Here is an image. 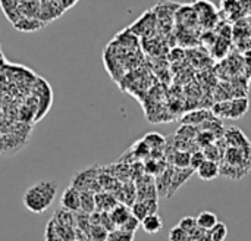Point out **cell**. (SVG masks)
<instances>
[{"instance_id":"cell-1","label":"cell","mask_w":251,"mask_h":241,"mask_svg":"<svg viewBox=\"0 0 251 241\" xmlns=\"http://www.w3.org/2000/svg\"><path fill=\"white\" fill-rule=\"evenodd\" d=\"M57 194V183L53 180H43L31 186L24 197V206L32 214H44L54 202Z\"/></svg>"},{"instance_id":"cell-2","label":"cell","mask_w":251,"mask_h":241,"mask_svg":"<svg viewBox=\"0 0 251 241\" xmlns=\"http://www.w3.org/2000/svg\"><path fill=\"white\" fill-rule=\"evenodd\" d=\"M128 29L132 34H135L137 37L138 35L146 37V38L153 37V34L157 29V16H156L154 10L150 9V10L144 12L131 27H128Z\"/></svg>"},{"instance_id":"cell-3","label":"cell","mask_w":251,"mask_h":241,"mask_svg":"<svg viewBox=\"0 0 251 241\" xmlns=\"http://www.w3.org/2000/svg\"><path fill=\"white\" fill-rule=\"evenodd\" d=\"M191 4H193V7L196 10L199 24L201 27L213 28L218 24V10H216V7L213 6L212 1H209V0H196Z\"/></svg>"},{"instance_id":"cell-4","label":"cell","mask_w":251,"mask_h":241,"mask_svg":"<svg viewBox=\"0 0 251 241\" xmlns=\"http://www.w3.org/2000/svg\"><path fill=\"white\" fill-rule=\"evenodd\" d=\"M96 174L97 171H94V168H85L74 177L71 186L78 191H93V183L97 181Z\"/></svg>"},{"instance_id":"cell-5","label":"cell","mask_w":251,"mask_h":241,"mask_svg":"<svg viewBox=\"0 0 251 241\" xmlns=\"http://www.w3.org/2000/svg\"><path fill=\"white\" fill-rule=\"evenodd\" d=\"M60 205L63 209L69 211V212H79L81 211V191H78L76 188H74L72 186L68 187L60 197Z\"/></svg>"},{"instance_id":"cell-6","label":"cell","mask_w":251,"mask_h":241,"mask_svg":"<svg viewBox=\"0 0 251 241\" xmlns=\"http://www.w3.org/2000/svg\"><path fill=\"white\" fill-rule=\"evenodd\" d=\"M226 105V112H225V116L231 118V119H238L241 118L243 115L247 113L249 110V100L246 97L243 99H235L232 102H225Z\"/></svg>"},{"instance_id":"cell-7","label":"cell","mask_w":251,"mask_h":241,"mask_svg":"<svg viewBox=\"0 0 251 241\" xmlns=\"http://www.w3.org/2000/svg\"><path fill=\"white\" fill-rule=\"evenodd\" d=\"M196 172L200 177V180H203V181H212V180H215V178H218L221 175V166H219L218 162H213V161H207L206 159Z\"/></svg>"},{"instance_id":"cell-8","label":"cell","mask_w":251,"mask_h":241,"mask_svg":"<svg viewBox=\"0 0 251 241\" xmlns=\"http://www.w3.org/2000/svg\"><path fill=\"white\" fill-rule=\"evenodd\" d=\"M13 27L18 29V31H22V32H34V31H38L44 27V22L40 21V18H26V16H21L15 24Z\"/></svg>"},{"instance_id":"cell-9","label":"cell","mask_w":251,"mask_h":241,"mask_svg":"<svg viewBox=\"0 0 251 241\" xmlns=\"http://www.w3.org/2000/svg\"><path fill=\"white\" fill-rule=\"evenodd\" d=\"M141 228L144 230V233L154 236L157 233L162 231L163 228V219L157 215V214H150L147 215L143 221H141Z\"/></svg>"},{"instance_id":"cell-10","label":"cell","mask_w":251,"mask_h":241,"mask_svg":"<svg viewBox=\"0 0 251 241\" xmlns=\"http://www.w3.org/2000/svg\"><path fill=\"white\" fill-rule=\"evenodd\" d=\"M196 222H197L199 230H201L203 233H210V231L216 227V224H218L219 221H218L216 214L209 212V211H204V212H201V214L196 218Z\"/></svg>"},{"instance_id":"cell-11","label":"cell","mask_w":251,"mask_h":241,"mask_svg":"<svg viewBox=\"0 0 251 241\" xmlns=\"http://www.w3.org/2000/svg\"><path fill=\"white\" fill-rule=\"evenodd\" d=\"M19 4H21V0H0V7L4 13V16L12 24H15L21 18Z\"/></svg>"},{"instance_id":"cell-12","label":"cell","mask_w":251,"mask_h":241,"mask_svg":"<svg viewBox=\"0 0 251 241\" xmlns=\"http://www.w3.org/2000/svg\"><path fill=\"white\" fill-rule=\"evenodd\" d=\"M109 215H110V218H112L115 227L119 228V227H122V225L129 219V216H131L132 214H131V211H129L128 206H125V205H116V206L109 212Z\"/></svg>"},{"instance_id":"cell-13","label":"cell","mask_w":251,"mask_h":241,"mask_svg":"<svg viewBox=\"0 0 251 241\" xmlns=\"http://www.w3.org/2000/svg\"><path fill=\"white\" fill-rule=\"evenodd\" d=\"M116 200L109 193H96V211L97 212H110L116 206Z\"/></svg>"},{"instance_id":"cell-14","label":"cell","mask_w":251,"mask_h":241,"mask_svg":"<svg viewBox=\"0 0 251 241\" xmlns=\"http://www.w3.org/2000/svg\"><path fill=\"white\" fill-rule=\"evenodd\" d=\"M79 212H84L88 215L96 212V193L81 191V211Z\"/></svg>"},{"instance_id":"cell-15","label":"cell","mask_w":251,"mask_h":241,"mask_svg":"<svg viewBox=\"0 0 251 241\" xmlns=\"http://www.w3.org/2000/svg\"><path fill=\"white\" fill-rule=\"evenodd\" d=\"M53 221L57 222V224H60V225L75 228V214L74 212H69V211H66L63 208L54 212Z\"/></svg>"},{"instance_id":"cell-16","label":"cell","mask_w":251,"mask_h":241,"mask_svg":"<svg viewBox=\"0 0 251 241\" xmlns=\"http://www.w3.org/2000/svg\"><path fill=\"white\" fill-rule=\"evenodd\" d=\"M210 241H225L228 237V227L224 222H218L216 227L209 233Z\"/></svg>"},{"instance_id":"cell-17","label":"cell","mask_w":251,"mask_h":241,"mask_svg":"<svg viewBox=\"0 0 251 241\" xmlns=\"http://www.w3.org/2000/svg\"><path fill=\"white\" fill-rule=\"evenodd\" d=\"M107 236H109V231L101 225H91L90 233H88V237L91 241H106Z\"/></svg>"},{"instance_id":"cell-18","label":"cell","mask_w":251,"mask_h":241,"mask_svg":"<svg viewBox=\"0 0 251 241\" xmlns=\"http://www.w3.org/2000/svg\"><path fill=\"white\" fill-rule=\"evenodd\" d=\"M106 241H134V233H128L125 230L116 228L109 233Z\"/></svg>"},{"instance_id":"cell-19","label":"cell","mask_w":251,"mask_h":241,"mask_svg":"<svg viewBox=\"0 0 251 241\" xmlns=\"http://www.w3.org/2000/svg\"><path fill=\"white\" fill-rule=\"evenodd\" d=\"M175 165L181 169H187L190 166V161H191V155L190 153H185V152H178L175 155Z\"/></svg>"},{"instance_id":"cell-20","label":"cell","mask_w":251,"mask_h":241,"mask_svg":"<svg viewBox=\"0 0 251 241\" xmlns=\"http://www.w3.org/2000/svg\"><path fill=\"white\" fill-rule=\"evenodd\" d=\"M181 230H184L188 236H191L199 227H197V222H196V219H193V218H184L181 222H179V225H178Z\"/></svg>"},{"instance_id":"cell-21","label":"cell","mask_w":251,"mask_h":241,"mask_svg":"<svg viewBox=\"0 0 251 241\" xmlns=\"http://www.w3.org/2000/svg\"><path fill=\"white\" fill-rule=\"evenodd\" d=\"M204 161H206L204 152H194V153L191 155V161H190V166H191V169L196 172Z\"/></svg>"},{"instance_id":"cell-22","label":"cell","mask_w":251,"mask_h":241,"mask_svg":"<svg viewBox=\"0 0 251 241\" xmlns=\"http://www.w3.org/2000/svg\"><path fill=\"white\" fill-rule=\"evenodd\" d=\"M140 225H141V222H140L134 215H131L129 219H128L122 227H119V228H121V230H125V231H128V233H134V234H135V231L138 230Z\"/></svg>"},{"instance_id":"cell-23","label":"cell","mask_w":251,"mask_h":241,"mask_svg":"<svg viewBox=\"0 0 251 241\" xmlns=\"http://www.w3.org/2000/svg\"><path fill=\"white\" fill-rule=\"evenodd\" d=\"M44 239H46V241H63L62 240V237L57 234V231H56V228H54L53 221H50V222H49V225H47V228H46Z\"/></svg>"},{"instance_id":"cell-24","label":"cell","mask_w":251,"mask_h":241,"mask_svg":"<svg viewBox=\"0 0 251 241\" xmlns=\"http://www.w3.org/2000/svg\"><path fill=\"white\" fill-rule=\"evenodd\" d=\"M188 237H190V236H188L184 230H181L179 227H175V228L171 231V241H185Z\"/></svg>"},{"instance_id":"cell-25","label":"cell","mask_w":251,"mask_h":241,"mask_svg":"<svg viewBox=\"0 0 251 241\" xmlns=\"http://www.w3.org/2000/svg\"><path fill=\"white\" fill-rule=\"evenodd\" d=\"M60 1H62V7H63V10H65V9L71 7L72 4H75L78 0H60Z\"/></svg>"}]
</instances>
